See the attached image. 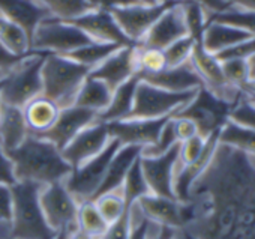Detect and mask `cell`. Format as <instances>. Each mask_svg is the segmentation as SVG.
I'll list each match as a JSON object with an SVG mask.
<instances>
[{
    "instance_id": "cell-1",
    "label": "cell",
    "mask_w": 255,
    "mask_h": 239,
    "mask_svg": "<svg viewBox=\"0 0 255 239\" xmlns=\"http://www.w3.org/2000/svg\"><path fill=\"white\" fill-rule=\"evenodd\" d=\"M176 239H255V160L218 145L186 202Z\"/></svg>"
},
{
    "instance_id": "cell-2",
    "label": "cell",
    "mask_w": 255,
    "mask_h": 239,
    "mask_svg": "<svg viewBox=\"0 0 255 239\" xmlns=\"http://www.w3.org/2000/svg\"><path fill=\"white\" fill-rule=\"evenodd\" d=\"M17 182H32L41 187L65 182L72 167L53 143L32 134L15 149L6 152Z\"/></svg>"
},
{
    "instance_id": "cell-3",
    "label": "cell",
    "mask_w": 255,
    "mask_h": 239,
    "mask_svg": "<svg viewBox=\"0 0 255 239\" xmlns=\"http://www.w3.org/2000/svg\"><path fill=\"white\" fill-rule=\"evenodd\" d=\"M89 72V68L66 56L45 54L41 68L42 95L56 102L60 108L71 107Z\"/></svg>"
},
{
    "instance_id": "cell-4",
    "label": "cell",
    "mask_w": 255,
    "mask_h": 239,
    "mask_svg": "<svg viewBox=\"0 0 255 239\" xmlns=\"http://www.w3.org/2000/svg\"><path fill=\"white\" fill-rule=\"evenodd\" d=\"M41 185L32 182H15L12 185L14 208L11 224L14 239H56L41 209Z\"/></svg>"
},
{
    "instance_id": "cell-5",
    "label": "cell",
    "mask_w": 255,
    "mask_h": 239,
    "mask_svg": "<svg viewBox=\"0 0 255 239\" xmlns=\"http://www.w3.org/2000/svg\"><path fill=\"white\" fill-rule=\"evenodd\" d=\"M44 53L32 51L3 81L0 87V101L24 108L32 99L42 95L41 68Z\"/></svg>"
},
{
    "instance_id": "cell-6",
    "label": "cell",
    "mask_w": 255,
    "mask_h": 239,
    "mask_svg": "<svg viewBox=\"0 0 255 239\" xmlns=\"http://www.w3.org/2000/svg\"><path fill=\"white\" fill-rule=\"evenodd\" d=\"M39 203L45 221L54 232L56 239H68L78 230V202L69 193L65 182H56L42 187L39 193Z\"/></svg>"
},
{
    "instance_id": "cell-7",
    "label": "cell",
    "mask_w": 255,
    "mask_h": 239,
    "mask_svg": "<svg viewBox=\"0 0 255 239\" xmlns=\"http://www.w3.org/2000/svg\"><path fill=\"white\" fill-rule=\"evenodd\" d=\"M194 92L174 93L159 87H155L146 81L138 83L134 98V105L128 119H164L176 116L182 108H185L192 98Z\"/></svg>"
},
{
    "instance_id": "cell-8",
    "label": "cell",
    "mask_w": 255,
    "mask_h": 239,
    "mask_svg": "<svg viewBox=\"0 0 255 239\" xmlns=\"http://www.w3.org/2000/svg\"><path fill=\"white\" fill-rule=\"evenodd\" d=\"M90 42L92 39L74 24L48 17L35 29L30 41V51L66 56L68 53Z\"/></svg>"
},
{
    "instance_id": "cell-9",
    "label": "cell",
    "mask_w": 255,
    "mask_h": 239,
    "mask_svg": "<svg viewBox=\"0 0 255 239\" xmlns=\"http://www.w3.org/2000/svg\"><path fill=\"white\" fill-rule=\"evenodd\" d=\"M119 148L120 143L111 139L107 148L101 154L87 160L78 167L72 169L69 176L65 179V185L78 203L86 200H93L96 191L102 184L108 164Z\"/></svg>"
},
{
    "instance_id": "cell-10",
    "label": "cell",
    "mask_w": 255,
    "mask_h": 239,
    "mask_svg": "<svg viewBox=\"0 0 255 239\" xmlns=\"http://www.w3.org/2000/svg\"><path fill=\"white\" fill-rule=\"evenodd\" d=\"M231 107V104L219 99L207 89L200 87L192 101L185 108H182L176 116L191 119L198 128V136L207 139L209 136H212L224 127V124L228 121Z\"/></svg>"
},
{
    "instance_id": "cell-11",
    "label": "cell",
    "mask_w": 255,
    "mask_h": 239,
    "mask_svg": "<svg viewBox=\"0 0 255 239\" xmlns=\"http://www.w3.org/2000/svg\"><path fill=\"white\" fill-rule=\"evenodd\" d=\"M173 3H159L153 6H146L140 3H132L126 6L113 8L110 12L116 20L117 26L123 35L132 44H140L155 21L162 15V12Z\"/></svg>"
},
{
    "instance_id": "cell-12",
    "label": "cell",
    "mask_w": 255,
    "mask_h": 239,
    "mask_svg": "<svg viewBox=\"0 0 255 239\" xmlns=\"http://www.w3.org/2000/svg\"><path fill=\"white\" fill-rule=\"evenodd\" d=\"M170 117L164 119H123V121L107 124L108 134L117 140L120 146H138L146 148L153 145L164 125Z\"/></svg>"
},
{
    "instance_id": "cell-13",
    "label": "cell",
    "mask_w": 255,
    "mask_h": 239,
    "mask_svg": "<svg viewBox=\"0 0 255 239\" xmlns=\"http://www.w3.org/2000/svg\"><path fill=\"white\" fill-rule=\"evenodd\" d=\"M177 158H179V145L159 157H140V166L150 194L176 199L173 184H174Z\"/></svg>"
},
{
    "instance_id": "cell-14",
    "label": "cell",
    "mask_w": 255,
    "mask_h": 239,
    "mask_svg": "<svg viewBox=\"0 0 255 239\" xmlns=\"http://www.w3.org/2000/svg\"><path fill=\"white\" fill-rule=\"evenodd\" d=\"M110 140L111 137L108 134L107 124L95 121L83 131H80L60 152L65 161L72 169H75L87 160L101 154L107 148Z\"/></svg>"
},
{
    "instance_id": "cell-15",
    "label": "cell",
    "mask_w": 255,
    "mask_h": 239,
    "mask_svg": "<svg viewBox=\"0 0 255 239\" xmlns=\"http://www.w3.org/2000/svg\"><path fill=\"white\" fill-rule=\"evenodd\" d=\"M137 68V45H126L116 50L101 65L93 68L89 75L104 81L111 90L135 77Z\"/></svg>"
},
{
    "instance_id": "cell-16",
    "label": "cell",
    "mask_w": 255,
    "mask_h": 239,
    "mask_svg": "<svg viewBox=\"0 0 255 239\" xmlns=\"http://www.w3.org/2000/svg\"><path fill=\"white\" fill-rule=\"evenodd\" d=\"M188 35L189 33H188V27L185 23L183 11L180 6V2H177L168 6L162 12V15L155 21V24L146 33L143 41L137 45L156 48V50H165L173 42Z\"/></svg>"
},
{
    "instance_id": "cell-17",
    "label": "cell",
    "mask_w": 255,
    "mask_h": 239,
    "mask_svg": "<svg viewBox=\"0 0 255 239\" xmlns=\"http://www.w3.org/2000/svg\"><path fill=\"white\" fill-rule=\"evenodd\" d=\"M96 117L98 114H95L93 111H89L77 105H71L60 110L57 121L50 130L35 137L47 140L62 151L80 131H83L86 127L93 124L96 121Z\"/></svg>"
},
{
    "instance_id": "cell-18",
    "label": "cell",
    "mask_w": 255,
    "mask_h": 239,
    "mask_svg": "<svg viewBox=\"0 0 255 239\" xmlns=\"http://www.w3.org/2000/svg\"><path fill=\"white\" fill-rule=\"evenodd\" d=\"M68 23L74 24L81 32H84L93 42L116 44L120 47L135 45L123 35L110 11L92 9Z\"/></svg>"
},
{
    "instance_id": "cell-19",
    "label": "cell",
    "mask_w": 255,
    "mask_h": 239,
    "mask_svg": "<svg viewBox=\"0 0 255 239\" xmlns=\"http://www.w3.org/2000/svg\"><path fill=\"white\" fill-rule=\"evenodd\" d=\"M143 215L159 226H167L179 230L186 223V203L176 199L147 194L137 202Z\"/></svg>"
},
{
    "instance_id": "cell-20",
    "label": "cell",
    "mask_w": 255,
    "mask_h": 239,
    "mask_svg": "<svg viewBox=\"0 0 255 239\" xmlns=\"http://www.w3.org/2000/svg\"><path fill=\"white\" fill-rule=\"evenodd\" d=\"M219 131L213 133L212 136H209L206 139L204 149L194 163L176 170L173 188H174V196L179 202L186 203L189 200V191H191L192 185L206 172V169L210 166V163L215 157V152L218 149V145H219V140H218Z\"/></svg>"
},
{
    "instance_id": "cell-21",
    "label": "cell",
    "mask_w": 255,
    "mask_h": 239,
    "mask_svg": "<svg viewBox=\"0 0 255 239\" xmlns=\"http://www.w3.org/2000/svg\"><path fill=\"white\" fill-rule=\"evenodd\" d=\"M141 81H146L155 87L174 92V93H183V92H194L203 87V83L194 68L189 62L174 66V68H165L155 74H141L138 75Z\"/></svg>"
},
{
    "instance_id": "cell-22",
    "label": "cell",
    "mask_w": 255,
    "mask_h": 239,
    "mask_svg": "<svg viewBox=\"0 0 255 239\" xmlns=\"http://www.w3.org/2000/svg\"><path fill=\"white\" fill-rule=\"evenodd\" d=\"M0 17L21 27L32 41L38 24L51 15L36 0H0Z\"/></svg>"
},
{
    "instance_id": "cell-23",
    "label": "cell",
    "mask_w": 255,
    "mask_h": 239,
    "mask_svg": "<svg viewBox=\"0 0 255 239\" xmlns=\"http://www.w3.org/2000/svg\"><path fill=\"white\" fill-rule=\"evenodd\" d=\"M24 111L0 101V146L5 152L18 148L29 136Z\"/></svg>"
},
{
    "instance_id": "cell-24",
    "label": "cell",
    "mask_w": 255,
    "mask_h": 239,
    "mask_svg": "<svg viewBox=\"0 0 255 239\" xmlns=\"http://www.w3.org/2000/svg\"><path fill=\"white\" fill-rule=\"evenodd\" d=\"M140 157H141V148L120 146L116 151V154L113 155V158L108 164V169L105 172V176L102 179V184H101L99 190L96 191L95 197H98L99 194L108 193V191L120 190L128 172L131 170V167Z\"/></svg>"
},
{
    "instance_id": "cell-25",
    "label": "cell",
    "mask_w": 255,
    "mask_h": 239,
    "mask_svg": "<svg viewBox=\"0 0 255 239\" xmlns=\"http://www.w3.org/2000/svg\"><path fill=\"white\" fill-rule=\"evenodd\" d=\"M251 36L252 35H249L248 32L239 27L216 23V21H207L201 35V45L204 47L206 51L216 56L225 50H230L242 44Z\"/></svg>"
},
{
    "instance_id": "cell-26",
    "label": "cell",
    "mask_w": 255,
    "mask_h": 239,
    "mask_svg": "<svg viewBox=\"0 0 255 239\" xmlns=\"http://www.w3.org/2000/svg\"><path fill=\"white\" fill-rule=\"evenodd\" d=\"M138 83H140V78L138 75H135L131 80H128L126 83L120 84L117 89H114L108 107L101 114H98L96 121L102 124H110V122H117V121L128 119L134 105V98H135V90H137Z\"/></svg>"
},
{
    "instance_id": "cell-27",
    "label": "cell",
    "mask_w": 255,
    "mask_h": 239,
    "mask_svg": "<svg viewBox=\"0 0 255 239\" xmlns=\"http://www.w3.org/2000/svg\"><path fill=\"white\" fill-rule=\"evenodd\" d=\"M60 107L44 95L32 99L27 105H24V117L29 127V133L32 136H39L50 130L57 121Z\"/></svg>"
},
{
    "instance_id": "cell-28",
    "label": "cell",
    "mask_w": 255,
    "mask_h": 239,
    "mask_svg": "<svg viewBox=\"0 0 255 239\" xmlns=\"http://www.w3.org/2000/svg\"><path fill=\"white\" fill-rule=\"evenodd\" d=\"M113 90L101 80H96L90 75L81 84L74 105L93 111L95 114H101L110 104Z\"/></svg>"
},
{
    "instance_id": "cell-29",
    "label": "cell",
    "mask_w": 255,
    "mask_h": 239,
    "mask_svg": "<svg viewBox=\"0 0 255 239\" xmlns=\"http://www.w3.org/2000/svg\"><path fill=\"white\" fill-rule=\"evenodd\" d=\"M219 145L233 148L255 160V131L227 121L219 131Z\"/></svg>"
},
{
    "instance_id": "cell-30",
    "label": "cell",
    "mask_w": 255,
    "mask_h": 239,
    "mask_svg": "<svg viewBox=\"0 0 255 239\" xmlns=\"http://www.w3.org/2000/svg\"><path fill=\"white\" fill-rule=\"evenodd\" d=\"M107 227L108 224L99 214L93 200H86L78 203V212H77L78 232L87 235L92 239H101Z\"/></svg>"
},
{
    "instance_id": "cell-31",
    "label": "cell",
    "mask_w": 255,
    "mask_h": 239,
    "mask_svg": "<svg viewBox=\"0 0 255 239\" xmlns=\"http://www.w3.org/2000/svg\"><path fill=\"white\" fill-rule=\"evenodd\" d=\"M119 48H120V45H116V44H102V42L92 41L90 44H86V45L68 53L66 57L92 71L93 68L101 65L108 56H111Z\"/></svg>"
},
{
    "instance_id": "cell-32",
    "label": "cell",
    "mask_w": 255,
    "mask_h": 239,
    "mask_svg": "<svg viewBox=\"0 0 255 239\" xmlns=\"http://www.w3.org/2000/svg\"><path fill=\"white\" fill-rule=\"evenodd\" d=\"M0 44L17 56H26L32 53L27 33L3 17H0Z\"/></svg>"
},
{
    "instance_id": "cell-33",
    "label": "cell",
    "mask_w": 255,
    "mask_h": 239,
    "mask_svg": "<svg viewBox=\"0 0 255 239\" xmlns=\"http://www.w3.org/2000/svg\"><path fill=\"white\" fill-rule=\"evenodd\" d=\"M120 191H122L128 206L137 203L140 199L150 194L149 187L144 179V175H143V170H141V166H140V158L134 163L131 170L128 172V175L120 187Z\"/></svg>"
},
{
    "instance_id": "cell-34",
    "label": "cell",
    "mask_w": 255,
    "mask_h": 239,
    "mask_svg": "<svg viewBox=\"0 0 255 239\" xmlns=\"http://www.w3.org/2000/svg\"><path fill=\"white\" fill-rule=\"evenodd\" d=\"M36 2L41 3L51 17L62 21H71L92 11L86 0H36Z\"/></svg>"
},
{
    "instance_id": "cell-35",
    "label": "cell",
    "mask_w": 255,
    "mask_h": 239,
    "mask_svg": "<svg viewBox=\"0 0 255 239\" xmlns=\"http://www.w3.org/2000/svg\"><path fill=\"white\" fill-rule=\"evenodd\" d=\"M93 202H95L99 214L102 215V218L107 221V224L117 221L120 217H123L126 214L128 208H129L126 205L125 197L120 190L99 194L98 197L93 199Z\"/></svg>"
},
{
    "instance_id": "cell-36",
    "label": "cell",
    "mask_w": 255,
    "mask_h": 239,
    "mask_svg": "<svg viewBox=\"0 0 255 239\" xmlns=\"http://www.w3.org/2000/svg\"><path fill=\"white\" fill-rule=\"evenodd\" d=\"M207 21L230 24V26L239 27V29L248 32L249 35L255 36V12L254 11H242V9H236V8L230 6L228 9H225L222 12L209 15Z\"/></svg>"
},
{
    "instance_id": "cell-37",
    "label": "cell",
    "mask_w": 255,
    "mask_h": 239,
    "mask_svg": "<svg viewBox=\"0 0 255 239\" xmlns=\"http://www.w3.org/2000/svg\"><path fill=\"white\" fill-rule=\"evenodd\" d=\"M180 6L183 11V17H185V23H186L189 36H192L197 42H200L203 30L206 27V21H207L206 9L200 3L194 2V0H182Z\"/></svg>"
},
{
    "instance_id": "cell-38",
    "label": "cell",
    "mask_w": 255,
    "mask_h": 239,
    "mask_svg": "<svg viewBox=\"0 0 255 239\" xmlns=\"http://www.w3.org/2000/svg\"><path fill=\"white\" fill-rule=\"evenodd\" d=\"M137 75L141 74H155L167 68V60L164 56V50L147 48L137 45Z\"/></svg>"
},
{
    "instance_id": "cell-39",
    "label": "cell",
    "mask_w": 255,
    "mask_h": 239,
    "mask_svg": "<svg viewBox=\"0 0 255 239\" xmlns=\"http://www.w3.org/2000/svg\"><path fill=\"white\" fill-rule=\"evenodd\" d=\"M221 65L228 84L243 92L249 81V62L246 59H227Z\"/></svg>"
},
{
    "instance_id": "cell-40",
    "label": "cell",
    "mask_w": 255,
    "mask_h": 239,
    "mask_svg": "<svg viewBox=\"0 0 255 239\" xmlns=\"http://www.w3.org/2000/svg\"><path fill=\"white\" fill-rule=\"evenodd\" d=\"M228 121H231L239 127L255 131V102H252L243 93V96L231 107Z\"/></svg>"
},
{
    "instance_id": "cell-41",
    "label": "cell",
    "mask_w": 255,
    "mask_h": 239,
    "mask_svg": "<svg viewBox=\"0 0 255 239\" xmlns=\"http://www.w3.org/2000/svg\"><path fill=\"white\" fill-rule=\"evenodd\" d=\"M195 42L197 41L192 36L188 35L185 38L177 39L170 47H167L164 50V56H165V60H167V68L180 66V65L189 62Z\"/></svg>"
},
{
    "instance_id": "cell-42",
    "label": "cell",
    "mask_w": 255,
    "mask_h": 239,
    "mask_svg": "<svg viewBox=\"0 0 255 239\" xmlns=\"http://www.w3.org/2000/svg\"><path fill=\"white\" fill-rule=\"evenodd\" d=\"M177 145H179V140L176 137L173 122H171V117H170L167 121V124L164 125L158 140L153 145L146 146V148L141 149V157H159V155L167 154L168 151H171Z\"/></svg>"
},
{
    "instance_id": "cell-43",
    "label": "cell",
    "mask_w": 255,
    "mask_h": 239,
    "mask_svg": "<svg viewBox=\"0 0 255 239\" xmlns=\"http://www.w3.org/2000/svg\"><path fill=\"white\" fill-rule=\"evenodd\" d=\"M204 143H206V139H203L201 136H195L186 142L179 143V158H177L176 170L194 163L203 152Z\"/></svg>"
},
{
    "instance_id": "cell-44",
    "label": "cell",
    "mask_w": 255,
    "mask_h": 239,
    "mask_svg": "<svg viewBox=\"0 0 255 239\" xmlns=\"http://www.w3.org/2000/svg\"><path fill=\"white\" fill-rule=\"evenodd\" d=\"M128 212H129V221H131V232L128 239H147L149 220L143 215L137 203L131 205L128 208Z\"/></svg>"
},
{
    "instance_id": "cell-45",
    "label": "cell",
    "mask_w": 255,
    "mask_h": 239,
    "mask_svg": "<svg viewBox=\"0 0 255 239\" xmlns=\"http://www.w3.org/2000/svg\"><path fill=\"white\" fill-rule=\"evenodd\" d=\"M129 232H131V221H129V212L126 211L123 217L108 224L101 239H128L129 238Z\"/></svg>"
},
{
    "instance_id": "cell-46",
    "label": "cell",
    "mask_w": 255,
    "mask_h": 239,
    "mask_svg": "<svg viewBox=\"0 0 255 239\" xmlns=\"http://www.w3.org/2000/svg\"><path fill=\"white\" fill-rule=\"evenodd\" d=\"M171 122H173V128H174V133H176L179 143L186 142V140L198 136V128L191 119L183 117V116H173Z\"/></svg>"
},
{
    "instance_id": "cell-47",
    "label": "cell",
    "mask_w": 255,
    "mask_h": 239,
    "mask_svg": "<svg viewBox=\"0 0 255 239\" xmlns=\"http://www.w3.org/2000/svg\"><path fill=\"white\" fill-rule=\"evenodd\" d=\"M29 54L17 56V54L11 53L8 48H5L2 44H0V81H3Z\"/></svg>"
},
{
    "instance_id": "cell-48",
    "label": "cell",
    "mask_w": 255,
    "mask_h": 239,
    "mask_svg": "<svg viewBox=\"0 0 255 239\" xmlns=\"http://www.w3.org/2000/svg\"><path fill=\"white\" fill-rule=\"evenodd\" d=\"M14 208L12 185H0V220H11Z\"/></svg>"
},
{
    "instance_id": "cell-49",
    "label": "cell",
    "mask_w": 255,
    "mask_h": 239,
    "mask_svg": "<svg viewBox=\"0 0 255 239\" xmlns=\"http://www.w3.org/2000/svg\"><path fill=\"white\" fill-rule=\"evenodd\" d=\"M17 182L14 175L12 163L8 157V154L0 146V185H14Z\"/></svg>"
},
{
    "instance_id": "cell-50",
    "label": "cell",
    "mask_w": 255,
    "mask_h": 239,
    "mask_svg": "<svg viewBox=\"0 0 255 239\" xmlns=\"http://www.w3.org/2000/svg\"><path fill=\"white\" fill-rule=\"evenodd\" d=\"M177 2H182V0H158V3H177ZM194 2L200 3L206 9L207 17L212 14L222 12V11L230 8V5L225 3L224 0H194Z\"/></svg>"
},
{
    "instance_id": "cell-51",
    "label": "cell",
    "mask_w": 255,
    "mask_h": 239,
    "mask_svg": "<svg viewBox=\"0 0 255 239\" xmlns=\"http://www.w3.org/2000/svg\"><path fill=\"white\" fill-rule=\"evenodd\" d=\"M147 239H176V229L159 226L149 221L147 226Z\"/></svg>"
},
{
    "instance_id": "cell-52",
    "label": "cell",
    "mask_w": 255,
    "mask_h": 239,
    "mask_svg": "<svg viewBox=\"0 0 255 239\" xmlns=\"http://www.w3.org/2000/svg\"><path fill=\"white\" fill-rule=\"evenodd\" d=\"M86 2L89 3L92 9H102V11H111L113 8H117V6L138 3L137 0H86Z\"/></svg>"
},
{
    "instance_id": "cell-53",
    "label": "cell",
    "mask_w": 255,
    "mask_h": 239,
    "mask_svg": "<svg viewBox=\"0 0 255 239\" xmlns=\"http://www.w3.org/2000/svg\"><path fill=\"white\" fill-rule=\"evenodd\" d=\"M231 8L242 11H254L255 12V0H224Z\"/></svg>"
},
{
    "instance_id": "cell-54",
    "label": "cell",
    "mask_w": 255,
    "mask_h": 239,
    "mask_svg": "<svg viewBox=\"0 0 255 239\" xmlns=\"http://www.w3.org/2000/svg\"><path fill=\"white\" fill-rule=\"evenodd\" d=\"M0 239H14L11 220H0Z\"/></svg>"
},
{
    "instance_id": "cell-55",
    "label": "cell",
    "mask_w": 255,
    "mask_h": 239,
    "mask_svg": "<svg viewBox=\"0 0 255 239\" xmlns=\"http://www.w3.org/2000/svg\"><path fill=\"white\" fill-rule=\"evenodd\" d=\"M243 93L248 95V96H254V98H255V80L248 81V84H246L245 89H243Z\"/></svg>"
},
{
    "instance_id": "cell-56",
    "label": "cell",
    "mask_w": 255,
    "mask_h": 239,
    "mask_svg": "<svg viewBox=\"0 0 255 239\" xmlns=\"http://www.w3.org/2000/svg\"><path fill=\"white\" fill-rule=\"evenodd\" d=\"M248 62H249V81H251L255 80V56L248 59Z\"/></svg>"
},
{
    "instance_id": "cell-57",
    "label": "cell",
    "mask_w": 255,
    "mask_h": 239,
    "mask_svg": "<svg viewBox=\"0 0 255 239\" xmlns=\"http://www.w3.org/2000/svg\"><path fill=\"white\" fill-rule=\"evenodd\" d=\"M68 239H92V238H89L87 235H84V233H81V232L77 230V232H75L74 235H71Z\"/></svg>"
},
{
    "instance_id": "cell-58",
    "label": "cell",
    "mask_w": 255,
    "mask_h": 239,
    "mask_svg": "<svg viewBox=\"0 0 255 239\" xmlns=\"http://www.w3.org/2000/svg\"><path fill=\"white\" fill-rule=\"evenodd\" d=\"M140 5H146V6H153V5H159L158 0H137Z\"/></svg>"
},
{
    "instance_id": "cell-59",
    "label": "cell",
    "mask_w": 255,
    "mask_h": 239,
    "mask_svg": "<svg viewBox=\"0 0 255 239\" xmlns=\"http://www.w3.org/2000/svg\"><path fill=\"white\" fill-rule=\"evenodd\" d=\"M246 96H248V95H246ZM248 98H249V99H251L252 102H255V98H254V96H248Z\"/></svg>"
},
{
    "instance_id": "cell-60",
    "label": "cell",
    "mask_w": 255,
    "mask_h": 239,
    "mask_svg": "<svg viewBox=\"0 0 255 239\" xmlns=\"http://www.w3.org/2000/svg\"><path fill=\"white\" fill-rule=\"evenodd\" d=\"M0 87H2V81H0Z\"/></svg>"
}]
</instances>
